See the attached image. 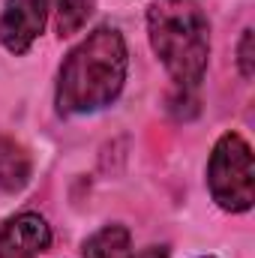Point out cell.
Returning <instances> with one entry per match:
<instances>
[{
  "label": "cell",
  "instance_id": "obj_1",
  "mask_svg": "<svg viewBox=\"0 0 255 258\" xmlns=\"http://www.w3.org/2000/svg\"><path fill=\"white\" fill-rule=\"evenodd\" d=\"M129 48L114 24L93 27L69 48L54 81V108L60 117H87L114 105L126 87Z\"/></svg>",
  "mask_w": 255,
  "mask_h": 258
},
{
  "label": "cell",
  "instance_id": "obj_2",
  "mask_svg": "<svg viewBox=\"0 0 255 258\" xmlns=\"http://www.w3.org/2000/svg\"><path fill=\"white\" fill-rule=\"evenodd\" d=\"M147 39L180 90L201 84L210 66V21L198 0H153L147 6Z\"/></svg>",
  "mask_w": 255,
  "mask_h": 258
},
{
  "label": "cell",
  "instance_id": "obj_3",
  "mask_svg": "<svg viewBox=\"0 0 255 258\" xmlns=\"http://www.w3.org/2000/svg\"><path fill=\"white\" fill-rule=\"evenodd\" d=\"M204 183L222 213H246L255 204V156L240 132H222L207 156Z\"/></svg>",
  "mask_w": 255,
  "mask_h": 258
},
{
  "label": "cell",
  "instance_id": "obj_4",
  "mask_svg": "<svg viewBox=\"0 0 255 258\" xmlns=\"http://www.w3.org/2000/svg\"><path fill=\"white\" fill-rule=\"evenodd\" d=\"M51 15V0H3L0 9V45L12 57H24L42 36Z\"/></svg>",
  "mask_w": 255,
  "mask_h": 258
},
{
  "label": "cell",
  "instance_id": "obj_5",
  "mask_svg": "<svg viewBox=\"0 0 255 258\" xmlns=\"http://www.w3.org/2000/svg\"><path fill=\"white\" fill-rule=\"evenodd\" d=\"M54 231L36 210H21L0 222V258H39L51 249Z\"/></svg>",
  "mask_w": 255,
  "mask_h": 258
},
{
  "label": "cell",
  "instance_id": "obj_6",
  "mask_svg": "<svg viewBox=\"0 0 255 258\" xmlns=\"http://www.w3.org/2000/svg\"><path fill=\"white\" fill-rule=\"evenodd\" d=\"M30 177H33L30 150L12 135H0V192L18 195L30 183Z\"/></svg>",
  "mask_w": 255,
  "mask_h": 258
},
{
  "label": "cell",
  "instance_id": "obj_7",
  "mask_svg": "<svg viewBox=\"0 0 255 258\" xmlns=\"http://www.w3.org/2000/svg\"><path fill=\"white\" fill-rule=\"evenodd\" d=\"M132 234L120 222L102 225L81 246V258H132Z\"/></svg>",
  "mask_w": 255,
  "mask_h": 258
},
{
  "label": "cell",
  "instance_id": "obj_8",
  "mask_svg": "<svg viewBox=\"0 0 255 258\" xmlns=\"http://www.w3.org/2000/svg\"><path fill=\"white\" fill-rule=\"evenodd\" d=\"M93 9H96V0H57V18H54L57 36L69 39V36L81 33V27L93 15Z\"/></svg>",
  "mask_w": 255,
  "mask_h": 258
},
{
  "label": "cell",
  "instance_id": "obj_9",
  "mask_svg": "<svg viewBox=\"0 0 255 258\" xmlns=\"http://www.w3.org/2000/svg\"><path fill=\"white\" fill-rule=\"evenodd\" d=\"M237 72L243 81H252L255 75V30L246 27L240 33V42H237Z\"/></svg>",
  "mask_w": 255,
  "mask_h": 258
},
{
  "label": "cell",
  "instance_id": "obj_10",
  "mask_svg": "<svg viewBox=\"0 0 255 258\" xmlns=\"http://www.w3.org/2000/svg\"><path fill=\"white\" fill-rule=\"evenodd\" d=\"M132 258H168V246L159 243V246H144L138 252H132Z\"/></svg>",
  "mask_w": 255,
  "mask_h": 258
},
{
  "label": "cell",
  "instance_id": "obj_11",
  "mask_svg": "<svg viewBox=\"0 0 255 258\" xmlns=\"http://www.w3.org/2000/svg\"><path fill=\"white\" fill-rule=\"evenodd\" d=\"M198 258H216V255H198Z\"/></svg>",
  "mask_w": 255,
  "mask_h": 258
}]
</instances>
